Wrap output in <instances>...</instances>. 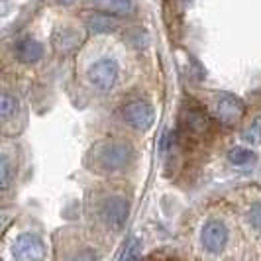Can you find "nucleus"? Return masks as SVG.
Returning <instances> with one entry per match:
<instances>
[{"label":"nucleus","instance_id":"nucleus-8","mask_svg":"<svg viewBox=\"0 0 261 261\" xmlns=\"http://www.w3.org/2000/svg\"><path fill=\"white\" fill-rule=\"evenodd\" d=\"M51 43L55 51L61 53V55H67V53L75 51L79 45L83 43V34L79 30H75V28H69V26L57 28L53 32Z\"/></svg>","mask_w":261,"mask_h":261},{"label":"nucleus","instance_id":"nucleus-10","mask_svg":"<svg viewBox=\"0 0 261 261\" xmlns=\"http://www.w3.org/2000/svg\"><path fill=\"white\" fill-rule=\"evenodd\" d=\"M85 26L89 28L91 32H94V34H110V32L118 30L120 22L114 18V14L102 10V12L87 14L85 16Z\"/></svg>","mask_w":261,"mask_h":261},{"label":"nucleus","instance_id":"nucleus-16","mask_svg":"<svg viewBox=\"0 0 261 261\" xmlns=\"http://www.w3.org/2000/svg\"><path fill=\"white\" fill-rule=\"evenodd\" d=\"M242 140H244L246 144H251V145L259 144L261 142V122L259 120H255L251 126H248L246 130L242 132Z\"/></svg>","mask_w":261,"mask_h":261},{"label":"nucleus","instance_id":"nucleus-4","mask_svg":"<svg viewBox=\"0 0 261 261\" xmlns=\"http://www.w3.org/2000/svg\"><path fill=\"white\" fill-rule=\"evenodd\" d=\"M124 120L138 132H147L155 122V110L147 100H132L124 106Z\"/></svg>","mask_w":261,"mask_h":261},{"label":"nucleus","instance_id":"nucleus-5","mask_svg":"<svg viewBox=\"0 0 261 261\" xmlns=\"http://www.w3.org/2000/svg\"><path fill=\"white\" fill-rule=\"evenodd\" d=\"M214 110L220 122H224L226 126H232L242 120L246 112V105L240 96H236L232 92H218L214 96Z\"/></svg>","mask_w":261,"mask_h":261},{"label":"nucleus","instance_id":"nucleus-9","mask_svg":"<svg viewBox=\"0 0 261 261\" xmlns=\"http://www.w3.org/2000/svg\"><path fill=\"white\" fill-rule=\"evenodd\" d=\"M14 55L20 63L24 65H34L38 63L39 59L43 57V45L39 43L38 39L34 38H20L14 45Z\"/></svg>","mask_w":261,"mask_h":261},{"label":"nucleus","instance_id":"nucleus-11","mask_svg":"<svg viewBox=\"0 0 261 261\" xmlns=\"http://www.w3.org/2000/svg\"><path fill=\"white\" fill-rule=\"evenodd\" d=\"M94 6L110 14H118V16H128L136 10L134 0H94Z\"/></svg>","mask_w":261,"mask_h":261},{"label":"nucleus","instance_id":"nucleus-6","mask_svg":"<svg viewBox=\"0 0 261 261\" xmlns=\"http://www.w3.org/2000/svg\"><path fill=\"white\" fill-rule=\"evenodd\" d=\"M12 255L20 261H36L45 257V244L38 234L24 232L16 238L12 246Z\"/></svg>","mask_w":261,"mask_h":261},{"label":"nucleus","instance_id":"nucleus-17","mask_svg":"<svg viewBox=\"0 0 261 261\" xmlns=\"http://www.w3.org/2000/svg\"><path fill=\"white\" fill-rule=\"evenodd\" d=\"M248 220L251 224V228L261 234V204H253L251 206V210H249L248 214Z\"/></svg>","mask_w":261,"mask_h":261},{"label":"nucleus","instance_id":"nucleus-12","mask_svg":"<svg viewBox=\"0 0 261 261\" xmlns=\"http://www.w3.org/2000/svg\"><path fill=\"white\" fill-rule=\"evenodd\" d=\"M257 155L248 149V147H242V145H236L228 151V161L234 165V167H249L255 163Z\"/></svg>","mask_w":261,"mask_h":261},{"label":"nucleus","instance_id":"nucleus-7","mask_svg":"<svg viewBox=\"0 0 261 261\" xmlns=\"http://www.w3.org/2000/svg\"><path fill=\"white\" fill-rule=\"evenodd\" d=\"M228 240H230V230L222 220L212 218L204 224L202 234H200V242H202V248L208 253H220L226 248Z\"/></svg>","mask_w":261,"mask_h":261},{"label":"nucleus","instance_id":"nucleus-3","mask_svg":"<svg viewBox=\"0 0 261 261\" xmlns=\"http://www.w3.org/2000/svg\"><path fill=\"white\" fill-rule=\"evenodd\" d=\"M118 73H120V67H118L116 59H112V57H102V59L94 61V63L89 67L87 77H89V83H91L94 89L106 92L116 85Z\"/></svg>","mask_w":261,"mask_h":261},{"label":"nucleus","instance_id":"nucleus-15","mask_svg":"<svg viewBox=\"0 0 261 261\" xmlns=\"http://www.w3.org/2000/svg\"><path fill=\"white\" fill-rule=\"evenodd\" d=\"M12 177H14V167H12V161L8 159V155L4 153L2 159H0V185L2 189L6 191L10 183H12Z\"/></svg>","mask_w":261,"mask_h":261},{"label":"nucleus","instance_id":"nucleus-1","mask_svg":"<svg viewBox=\"0 0 261 261\" xmlns=\"http://www.w3.org/2000/svg\"><path fill=\"white\" fill-rule=\"evenodd\" d=\"M134 159V147L126 142H100L91 149L89 153V163L92 171L98 173H118L126 169Z\"/></svg>","mask_w":261,"mask_h":261},{"label":"nucleus","instance_id":"nucleus-18","mask_svg":"<svg viewBox=\"0 0 261 261\" xmlns=\"http://www.w3.org/2000/svg\"><path fill=\"white\" fill-rule=\"evenodd\" d=\"M57 4H63V6H69V4H73V2H77V0H55Z\"/></svg>","mask_w":261,"mask_h":261},{"label":"nucleus","instance_id":"nucleus-13","mask_svg":"<svg viewBox=\"0 0 261 261\" xmlns=\"http://www.w3.org/2000/svg\"><path fill=\"white\" fill-rule=\"evenodd\" d=\"M18 98L10 94V92H2V96H0V118L2 120H10V118L18 112Z\"/></svg>","mask_w":261,"mask_h":261},{"label":"nucleus","instance_id":"nucleus-14","mask_svg":"<svg viewBox=\"0 0 261 261\" xmlns=\"http://www.w3.org/2000/svg\"><path fill=\"white\" fill-rule=\"evenodd\" d=\"M118 257L120 259H140L142 257V242L138 238H130L124 244V249H122V253Z\"/></svg>","mask_w":261,"mask_h":261},{"label":"nucleus","instance_id":"nucleus-2","mask_svg":"<svg viewBox=\"0 0 261 261\" xmlns=\"http://www.w3.org/2000/svg\"><path fill=\"white\" fill-rule=\"evenodd\" d=\"M128 214H130V204L124 196L114 195V196H106L98 208V216L100 220L105 222L106 228L110 230H122L126 226V220H128Z\"/></svg>","mask_w":261,"mask_h":261}]
</instances>
